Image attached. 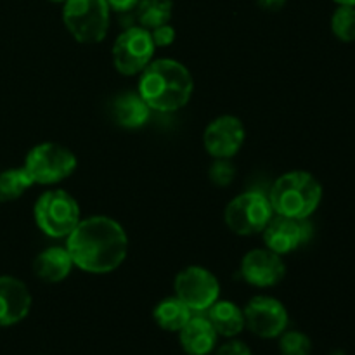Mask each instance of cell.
I'll list each match as a JSON object with an SVG mask.
<instances>
[{
    "instance_id": "1",
    "label": "cell",
    "mask_w": 355,
    "mask_h": 355,
    "mask_svg": "<svg viewBox=\"0 0 355 355\" xmlns=\"http://www.w3.org/2000/svg\"><path fill=\"white\" fill-rule=\"evenodd\" d=\"M73 263L89 274H110L123 263L128 236L121 224L106 215L82 218L66 238Z\"/></svg>"
},
{
    "instance_id": "2",
    "label": "cell",
    "mask_w": 355,
    "mask_h": 355,
    "mask_svg": "<svg viewBox=\"0 0 355 355\" xmlns=\"http://www.w3.org/2000/svg\"><path fill=\"white\" fill-rule=\"evenodd\" d=\"M194 80L189 69L175 59H156L142 71L139 90L151 110L173 113L189 103Z\"/></svg>"
},
{
    "instance_id": "3",
    "label": "cell",
    "mask_w": 355,
    "mask_h": 355,
    "mask_svg": "<svg viewBox=\"0 0 355 355\" xmlns=\"http://www.w3.org/2000/svg\"><path fill=\"white\" fill-rule=\"evenodd\" d=\"M267 196L276 215L307 220L321 205L322 186L311 172L293 170L277 177Z\"/></svg>"
},
{
    "instance_id": "4",
    "label": "cell",
    "mask_w": 355,
    "mask_h": 355,
    "mask_svg": "<svg viewBox=\"0 0 355 355\" xmlns=\"http://www.w3.org/2000/svg\"><path fill=\"white\" fill-rule=\"evenodd\" d=\"M37 227L54 239L68 238L80 218V205L68 191L51 189L38 196L33 207Z\"/></svg>"
},
{
    "instance_id": "5",
    "label": "cell",
    "mask_w": 355,
    "mask_h": 355,
    "mask_svg": "<svg viewBox=\"0 0 355 355\" xmlns=\"http://www.w3.org/2000/svg\"><path fill=\"white\" fill-rule=\"evenodd\" d=\"M107 0H66L62 23L80 44H99L110 30Z\"/></svg>"
},
{
    "instance_id": "6",
    "label": "cell",
    "mask_w": 355,
    "mask_h": 355,
    "mask_svg": "<svg viewBox=\"0 0 355 355\" xmlns=\"http://www.w3.org/2000/svg\"><path fill=\"white\" fill-rule=\"evenodd\" d=\"M76 156L71 149L58 142H42L33 146L24 158V168L33 184L52 186L62 182L76 170Z\"/></svg>"
},
{
    "instance_id": "7",
    "label": "cell",
    "mask_w": 355,
    "mask_h": 355,
    "mask_svg": "<svg viewBox=\"0 0 355 355\" xmlns=\"http://www.w3.org/2000/svg\"><path fill=\"white\" fill-rule=\"evenodd\" d=\"M225 224L238 236L262 234L274 217L269 196L260 191H248L229 201L225 208Z\"/></svg>"
},
{
    "instance_id": "8",
    "label": "cell",
    "mask_w": 355,
    "mask_h": 355,
    "mask_svg": "<svg viewBox=\"0 0 355 355\" xmlns=\"http://www.w3.org/2000/svg\"><path fill=\"white\" fill-rule=\"evenodd\" d=\"M175 297L180 298L191 312H207L220 297V283L210 270L191 266L180 270L173 281Z\"/></svg>"
},
{
    "instance_id": "9",
    "label": "cell",
    "mask_w": 355,
    "mask_h": 355,
    "mask_svg": "<svg viewBox=\"0 0 355 355\" xmlns=\"http://www.w3.org/2000/svg\"><path fill=\"white\" fill-rule=\"evenodd\" d=\"M151 31L142 26H130L116 37L113 44V64L125 76L139 75L155 55Z\"/></svg>"
},
{
    "instance_id": "10",
    "label": "cell",
    "mask_w": 355,
    "mask_h": 355,
    "mask_svg": "<svg viewBox=\"0 0 355 355\" xmlns=\"http://www.w3.org/2000/svg\"><path fill=\"white\" fill-rule=\"evenodd\" d=\"M245 314V324L255 336L263 340L277 338L283 335L288 328V311L277 298L253 297L243 309Z\"/></svg>"
},
{
    "instance_id": "11",
    "label": "cell",
    "mask_w": 355,
    "mask_h": 355,
    "mask_svg": "<svg viewBox=\"0 0 355 355\" xmlns=\"http://www.w3.org/2000/svg\"><path fill=\"white\" fill-rule=\"evenodd\" d=\"M246 139L243 121L232 114H222L208 123L203 134V144L211 158L231 159L239 153Z\"/></svg>"
},
{
    "instance_id": "12",
    "label": "cell",
    "mask_w": 355,
    "mask_h": 355,
    "mask_svg": "<svg viewBox=\"0 0 355 355\" xmlns=\"http://www.w3.org/2000/svg\"><path fill=\"white\" fill-rule=\"evenodd\" d=\"M239 274L248 284L257 288H270L279 284L286 276L283 257L269 248H257L246 253L239 266Z\"/></svg>"
},
{
    "instance_id": "13",
    "label": "cell",
    "mask_w": 355,
    "mask_h": 355,
    "mask_svg": "<svg viewBox=\"0 0 355 355\" xmlns=\"http://www.w3.org/2000/svg\"><path fill=\"white\" fill-rule=\"evenodd\" d=\"M262 236L266 248L283 257L293 253L304 243H307V239L311 238V225L307 224V220L274 214V217L262 231Z\"/></svg>"
},
{
    "instance_id": "14",
    "label": "cell",
    "mask_w": 355,
    "mask_h": 355,
    "mask_svg": "<svg viewBox=\"0 0 355 355\" xmlns=\"http://www.w3.org/2000/svg\"><path fill=\"white\" fill-rule=\"evenodd\" d=\"M31 293L26 284L14 276H0V326L23 321L31 309Z\"/></svg>"
},
{
    "instance_id": "15",
    "label": "cell",
    "mask_w": 355,
    "mask_h": 355,
    "mask_svg": "<svg viewBox=\"0 0 355 355\" xmlns=\"http://www.w3.org/2000/svg\"><path fill=\"white\" fill-rule=\"evenodd\" d=\"M180 345L187 355H208L217 345V331L207 315H191L179 331Z\"/></svg>"
},
{
    "instance_id": "16",
    "label": "cell",
    "mask_w": 355,
    "mask_h": 355,
    "mask_svg": "<svg viewBox=\"0 0 355 355\" xmlns=\"http://www.w3.org/2000/svg\"><path fill=\"white\" fill-rule=\"evenodd\" d=\"M71 255L66 246H51L38 253L33 260V272L44 283H61L71 274Z\"/></svg>"
},
{
    "instance_id": "17",
    "label": "cell",
    "mask_w": 355,
    "mask_h": 355,
    "mask_svg": "<svg viewBox=\"0 0 355 355\" xmlns=\"http://www.w3.org/2000/svg\"><path fill=\"white\" fill-rule=\"evenodd\" d=\"M111 114L120 127L141 128L148 123L151 107L139 92H123L113 101Z\"/></svg>"
},
{
    "instance_id": "18",
    "label": "cell",
    "mask_w": 355,
    "mask_h": 355,
    "mask_svg": "<svg viewBox=\"0 0 355 355\" xmlns=\"http://www.w3.org/2000/svg\"><path fill=\"white\" fill-rule=\"evenodd\" d=\"M208 321L211 322L217 335L234 338L245 329V314L236 304L229 300H217L207 311Z\"/></svg>"
},
{
    "instance_id": "19",
    "label": "cell",
    "mask_w": 355,
    "mask_h": 355,
    "mask_svg": "<svg viewBox=\"0 0 355 355\" xmlns=\"http://www.w3.org/2000/svg\"><path fill=\"white\" fill-rule=\"evenodd\" d=\"M191 315H193L191 309L177 297L165 298L153 311V318H155L156 324L165 329V331L172 333L180 331L184 324L191 319Z\"/></svg>"
},
{
    "instance_id": "20",
    "label": "cell",
    "mask_w": 355,
    "mask_h": 355,
    "mask_svg": "<svg viewBox=\"0 0 355 355\" xmlns=\"http://www.w3.org/2000/svg\"><path fill=\"white\" fill-rule=\"evenodd\" d=\"M172 10V0H139L135 7V17L139 21V26L153 30V28L170 23Z\"/></svg>"
},
{
    "instance_id": "21",
    "label": "cell",
    "mask_w": 355,
    "mask_h": 355,
    "mask_svg": "<svg viewBox=\"0 0 355 355\" xmlns=\"http://www.w3.org/2000/svg\"><path fill=\"white\" fill-rule=\"evenodd\" d=\"M31 186H35V184L24 166L3 170V172H0V203L17 200Z\"/></svg>"
},
{
    "instance_id": "22",
    "label": "cell",
    "mask_w": 355,
    "mask_h": 355,
    "mask_svg": "<svg viewBox=\"0 0 355 355\" xmlns=\"http://www.w3.org/2000/svg\"><path fill=\"white\" fill-rule=\"evenodd\" d=\"M331 31L340 42H355V7L338 6L331 16Z\"/></svg>"
},
{
    "instance_id": "23",
    "label": "cell",
    "mask_w": 355,
    "mask_h": 355,
    "mask_svg": "<svg viewBox=\"0 0 355 355\" xmlns=\"http://www.w3.org/2000/svg\"><path fill=\"white\" fill-rule=\"evenodd\" d=\"M281 355H312V342L302 331H284L279 340Z\"/></svg>"
},
{
    "instance_id": "24",
    "label": "cell",
    "mask_w": 355,
    "mask_h": 355,
    "mask_svg": "<svg viewBox=\"0 0 355 355\" xmlns=\"http://www.w3.org/2000/svg\"><path fill=\"white\" fill-rule=\"evenodd\" d=\"M208 177H210L211 184H215L217 187H227L234 180L236 166L232 165L231 159L217 158L208 168Z\"/></svg>"
},
{
    "instance_id": "25",
    "label": "cell",
    "mask_w": 355,
    "mask_h": 355,
    "mask_svg": "<svg viewBox=\"0 0 355 355\" xmlns=\"http://www.w3.org/2000/svg\"><path fill=\"white\" fill-rule=\"evenodd\" d=\"M149 31H151V38L155 47H168V45H172L173 40H175V28L170 23L156 26Z\"/></svg>"
},
{
    "instance_id": "26",
    "label": "cell",
    "mask_w": 355,
    "mask_h": 355,
    "mask_svg": "<svg viewBox=\"0 0 355 355\" xmlns=\"http://www.w3.org/2000/svg\"><path fill=\"white\" fill-rule=\"evenodd\" d=\"M217 355H252V350L248 349V345L238 340H231V342L224 343V345L218 349Z\"/></svg>"
},
{
    "instance_id": "27",
    "label": "cell",
    "mask_w": 355,
    "mask_h": 355,
    "mask_svg": "<svg viewBox=\"0 0 355 355\" xmlns=\"http://www.w3.org/2000/svg\"><path fill=\"white\" fill-rule=\"evenodd\" d=\"M139 0H107V6L111 10H116V12H128V10H134L137 7Z\"/></svg>"
},
{
    "instance_id": "28",
    "label": "cell",
    "mask_w": 355,
    "mask_h": 355,
    "mask_svg": "<svg viewBox=\"0 0 355 355\" xmlns=\"http://www.w3.org/2000/svg\"><path fill=\"white\" fill-rule=\"evenodd\" d=\"M257 6L262 7L263 10H269V12H277V10L283 9L286 6L288 0H255Z\"/></svg>"
},
{
    "instance_id": "29",
    "label": "cell",
    "mask_w": 355,
    "mask_h": 355,
    "mask_svg": "<svg viewBox=\"0 0 355 355\" xmlns=\"http://www.w3.org/2000/svg\"><path fill=\"white\" fill-rule=\"evenodd\" d=\"M335 3H338V6H352L355 7V0H333Z\"/></svg>"
},
{
    "instance_id": "30",
    "label": "cell",
    "mask_w": 355,
    "mask_h": 355,
    "mask_svg": "<svg viewBox=\"0 0 355 355\" xmlns=\"http://www.w3.org/2000/svg\"><path fill=\"white\" fill-rule=\"evenodd\" d=\"M49 2H58V3H59V2H62V3H64L66 0H49Z\"/></svg>"
}]
</instances>
